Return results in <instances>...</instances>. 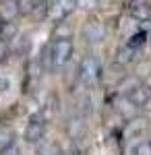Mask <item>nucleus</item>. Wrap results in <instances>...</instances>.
Segmentation results:
<instances>
[{
    "label": "nucleus",
    "mask_w": 151,
    "mask_h": 155,
    "mask_svg": "<svg viewBox=\"0 0 151 155\" xmlns=\"http://www.w3.org/2000/svg\"><path fill=\"white\" fill-rule=\"evenodd\" d=\"M81 130H83V122L81 120H70L69 122V134L70 137H72V139H77V137H79V134H81Z\"/></svg>",
    "instance_id": "nucleus-11"
},
{
    "label": "nucleus",
    "mask_w": 151,
    "mask_h": 155,
    "mask_svg": "<svg viewBox=\"0 0 151 155\" xmlns=\"http://www.w3.org/2000/svg\"><path fill=\"white\" fill-rule=\"evenodd\" d=\"M17 15H19L17 0H0V17L4 21H12Z\"/></svg>",
    "instance_id": "nucleus-7"
},
{
    "label": "nucleus",
    "mask_w": 151,
    "mask_h": 155,
    "mask_svg": "<svg viewBox=\"0 0 151 155\" xmlns=\"http://www.w3.org/2000/svg\"><path fill=\"white\" fill-rule=\"evenodd\" d=\"M25 141L27 143H39L46 134V122L42 116H31L27 126H25Z\"/></svg>",
    "instance_id": "nucleus-2"
},
{
    "label": "nucleus",
    "mask_w": 151,
    "mask_h": 155,
    "mask_svg": "<svg viewBox=\"0 0 151 155\" xmlns=\"http://www.w3.org/2000/svg\"><path fill=\"white\" fill-rule=\"evenodd\" d=\"M72 11H75V0H56L52 6V17L60 21V19H66Z\"/></svg>",
    "instance_id": "nucleus-6"
},
{
    "label": "nucleus",
    "mask_w": 151,
    "mask_h": 155,
    "mask_svg": "<svg viewBox=\"0 0 151 155\" xmlns=\"http://www.w3.org/2000/svg\"><path fill=\"white\" fill-rule=\"evenodd\" d=\"M83 35L85 39L89 41V44H99V41H104L106 37V27L102 21H89V23L83 27Z\"/></svg>",
    "instance_id": "nucleus-4"
},
{
    "label": "nucleus",
    "mask_w": 151,
    "mask_h": 155,
    "mask_svg": "<svg viewBox=\"0 0 151 155\" xmlns=\"http://www.w3.org/2000/svg\"><path fill=\"white\" fill-rule=\"evenodd\" d=\"M128 155H151V141H135L128 147Z\"/></svg>",
    "instance_id": "nucleus-8"
},
{
    "label": "nucleus",
    "mask_w": 151,
    "mask_h": 155,
    "mask_svg": "<svg viewBox=\"0 0 151 155\" xmlns=\"http://www.w3.org/2000/svg\"><path fill=\"white\" fill-rule=\"evenodd\" d=\"M97 79H99V62L89 56L81 62V81L83 85H93Z\"/></svg>",
    "instance_id": "nucleus-3"
},
{
    "label": "nucleus",
    "mask_w": 151,
    "mask_h": 155,
    "mask_svg": "<svg viewBox=\"0 0 151 155\" xmlns=\"http://www.w3.org/2000/svg\"><path fill=\"white\" fill-rule=\"evenodd\" d=\"M0 35H2V23H0Z\"/></svg>",
    "instance_id": "nucleus-13"
},
{
    "label": "nucleus",
    "mask_w": 151,
    "mask_h": 155,
    "mask_svg": "<svg viewBox=\"0 0 151 155\" xmlns=\"http://www.w3.org/2000/svg\"><path fill=\"white\" fill-rule=\"evenodd\" d=\"M126 99H128V101H130L135 107H143V106H147V104H149L151 91L147 89V87H143V85H135V87L128 91Z\"/></svg>",
    "instance_id": "nucleus-5"
},
{
    "label": "nucleus",
    "mask_w": 151,
    "mask_h": 155,
    "mask_svg": "<svg viewBox=\"0 0 151 155\" xmlns=\"http://www.w3.org/2000/svg\"><path fill=\"white\" fill-rule=\"evenodd\" d=\"M6 52H8V46H6V41H4V39L0 37V60L6 56Z\"/></svg>",
    "instance_id": "nucleus-12"
},
{
    "label": "nucleus",
    "mask_w": 151,
    "mask_h": 155,
    "mask_svg": "<svg viewBox=\"0 0 151 155\" xmlns=\"http://www.w3.org/2000/svg\"><path fill=\"white\" fill-rule=\"evenodd\" d=\"M12 145H15V134L11 130H6V128H2L0 130V153H4L6 149H11Z\"/></svg>",
    "instance_id": "nucleus-10"
},
{
    "label": "nucleus",
    "mask_w": 151,
    "mask_h": 155,
    "mask_svg": "<svg viewBox=\"0 0 151 155\" xmlns=\"http://www.w3.org/2000/svg\"><path fill=\"white\" fill-rule=\"evenodd\" d=\"M37 155H62V149L56 141H48L37 149Z\"/></svg>",
    "instance_id": "nucleus-9"
},
{
    "label": "nucleus",
    "mask_w": 151,
    "mask_h": 155,
    "mask_svg": "<svg viewBox=\"0 0 151 155\" xmlns=\"http://www.w3.org/2000/svg\"><path fill=\"white\" fill-rule=\"evenodd\" d=\"M75 52V46L70 41V37H56L50 48H48V60H50V66L54 71H60L69 64L70 56Z\"/></svg>",
    "instance_id": "nucleus-1"
}]
</instances>
